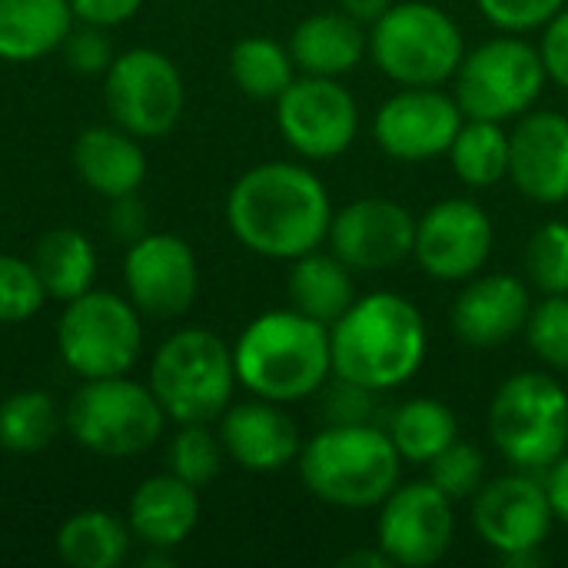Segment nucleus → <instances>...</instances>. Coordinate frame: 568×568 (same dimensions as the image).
Returning a JSON list of instances; mask_svg holds the SVG:
<instances>
[{
  "mask_svg": "<svg viewBox=\"0 0 568 568\" xmlns=\"http://www.w3.org/2000/svg\"><path fill=\"white\" fill-rule=\"evenodd\" d=\"M326 183L303 163L266 160L250 166L226 196L233 236L263 260L293 263L326 243L333 223Z\"/></svg>",
  "mask_w": 568,
  "mask_h": 568,
  "instance_id": "nucleus-1",
  "label": "nucleus"
},
{
  "mask_svg": "<svg viewBox=\"0 0 568 568\" xmlns=\"http://www.w3.org/2000/svg\"><path fill=\"white\" fill-rule=\"evenodd\" d=\"M426 320L413 300L393 290L356 296L329 326L333 376L389 393L409 383L426 359Z\"/></svg>",
  "mask_w": 568,
  "mask_h": 568,
  "instance_id": "nucleus-2",
  "label": "nucleus"
},
{
  "mask_svg": "<svg viewBox=\"0 0 568 568\" xmlns=\"http://www.w3.org/2000/svg\"><path fill=\"white\" fill-rule=\"evenodd\" d=\"M236 379L250 396L303 403L333 379L329 326L300 310H270L243 326L233 343Z\"/></svg>",
  "mask_w": 568,
  "mask_h": 568,
  "instance_id": "nucleus-3",
  "label": "nucleus"
},
{
  "mask_svg": "<svg viewBox=\"0 0 568 568\" xmlns=\"http://www.w3.org/2000/svg\"><path fill=\"white\" fill-rule=\"evenodd\" d=\"M300 479L326 506L379 509L399 486L403 456L383 426H323L300 449Z\"/></svg>",
  "mask_w": 568,
  "mask_h": 568,
  "instance_id": "nucleus-4",
  "label": "nucleus"
},
{
  "mask_svg": "<svg viewBox=\"0 0 568 568\" xmlns=\"http://www.w3.org/2000/svg\"><path fill=\"white\" fill-rule=\"evenodd\" d=\"M240 379L233 346L203 326L170 333L150 363V389L160 399L166 419L213 423L233 403Z\"/></svg>",
  "mask_w": 568,
  "mask_h": 568,
  "instance_id": "nucleus-5",
  "label": "nucleus"
},
{
  "mask_svg": "<svg viewBox=\"0 0 568 568\" xmlns=\"http://www.w3.org/2000/svg\"><path fill=\"white\" fill-rule=\"evenodd\" d=\"M489 439L523 473H546L568 453V389L549 373L509 376L489 403Z\"/></svg>",
  "mask_w": 568,
  "mask_h": 568,
  "instance_id": "nucleus-6",
  "label": "nucleus"
},
{
  "mask_svg": "<svg viewBox=\"0 0 568 568\" xmlns=\"http://www.w3.org/2000/svg\"><path fill=\"white\" fill-rule=\"evenodd\" d=\"M63 426L93 456L130 459L150 453L166 426V413L150 383L123 376L83 379L63 409Z\"/></svg>",
  "mask_w": 568,
  "mask_h": 568,
  "instance_id": "nucleus-7",
  "label": "nucleus"
},
{
  "mask_svg": "<svg viewBox=\"0 0 568 568\" xmlns=\"http://www.w3.org/2000/svg\"><path fill=\"white\" fill-rule=\"evenodd\" d=\"M369 57L399 87H443L456 77L466 40L443 7L403 0L369 23Z\"/></svg>",
  "mask_w": 568,
  "mask_h": 568,
  "instance_id": "nucleus-8",
  "label": "nucleus"
},
{
  "mask_svg": "<svg viewBox=\"0 0 568 568\" xmlns=\"http://www.w3.org/2000/svg\"><path fill=\"white\" fill-rule=\"evenodd\" d=\"M549 83L542 53L523 33H506L469 50L453 77V97L469 120L509 123L536 110Z\"/></svg>",
  "mask_w": 568,
  "mask_h": 568,
  "instance_id": "nucleus-9",
  "label": "nucleus"
},
{
  "mask_svg": "<svg viewBox=\"0 0 568 568\" xmlns=\"http://www.w3.org/2000/svg\"><path fill=\"white\" fill-rule=\"evenodd\" d=\"M57 353L80 379L123 376L143 353V313L113 290H87L63 303L57 320Z\"/></svg>",
  "mask_w": 568,
  "mask_h": 568,
  "instance_id": "nucleus-10",
  "label": "nucleus"
},
{
  "mask_svg": "<svg viewBox=\"0 0 568 568\" xmlns=\"http://www.w3.org/2000/svg\"><path fill=\"white\" fill-rule=\"evenodd\" d=\"M103 103L113 123L126 133L140 140L166 136L186 106L183 73L153 47L123 50L103 73Z\"/></svg>",
  "mask_w": 568,
  "mask_h": 568,
  "instance_id": "nucleus-11",
  "label": "nucleus"
},
{
  "mask_svg": "<svg viewBox=\"0 0 568 568\" xmlns=\"http://www.w3.org/2000/svg\"><path fill=\"white\" fill-rule=\"evenodd\" d=\"M556 513L532 473H509L499 479H486V486L473 496V529L476 536L503 556L506 566L539 562V552L552 532Z\"/></svg>",
  "mask_w": 568,
  "mask_h": 568,
  "instance_id": "nucleus-12",
  "label": "nucleus"
},
{
  "mask_svg": "<svg viewBox=\"0 0 568 568\" xmlns=\"http://www.w3.org/2000/svg\"><path fill=\"white\" fill-rule=\"evenodd\" d=\"M276 126L303 160H336L359 133V103L339 77H296L276 100Z\"/></svg>",
  "mask_w": 568,
  "mask_h": 568,
  "instance_id": "nucleus-13",
  "label": "nucleus"
},
{
  "mask_svg": "<svg viewBox=\"0 0 568 568\" xmlns=\"http://www.w3.org/2000/svg\"><path fill=\"white\" fill-rule=\"evenodd\" d=\"M453 506L456 503L429 479L399 483L379 506L376 546L393 566L429 568L443 562L456 536Z\"/></svg>",
  "mask_w": 568,
  "mask_h": 568,
  "instance_id": "nucleus-14",
  "label": "nucleus"
},
{
  "mask_svg": "<svg viewBox=\"0 0 568 568\" xmlns=\"http://www.w3.org/2000/svg\"><path fill=\"white\" fill-rule=\"evenodd\" d=\"M493 243V216L476 200L449 196L433 203L423 216H416L413 260L429 280L466 283L486 270Z\"/></svg>",
  "mask_w": 568,
  "mask_h": 568,
  "instance_id": "nucleus-15",
  "label": "nucleus"
},
{
  "mask_svg": "<svg viewBox=\"0 0 568 568\" xmlns=\"http://www.w3.org/2000/svg\"><path fill=\"white\" fill-rule=\"evenodd\" d=\"M123 290L143 316H183L200 293V263L193 246L176 233H143L126 246Z\"/></svg>",
  "mask_w": 568,
  "mask_h": 568,
  "instance_id": "nucleus-16",
  "label": "nucleus"
},
{
  "mask_svg": "<svg viewBox=\"0 0 568 568\" xmlns=\"http://www.w3.org/2000/svg\"><path fill=\"white\" fill-rule=\"evenodd\" d=\"M466 113L453 93L439 87H403L373 116L376 146L399 163H426L446 156Z\"/></svg>",
  "mask_w": 568,
  "mask_h": 568,
  "instance_id": "nucleus-17",
  "label": "nucleus"
},
{
  "mask_svg": "<svg viewBox=\"0 0 568 568\" xmlns=\"http://www.w3.org/2000/svg\"><path fill=\"white\" fill-rule=\"evenodd\" d=\"M326 243L353 273L393 270L413 256L416 216L399 200L359 196L333 213Z\"/></svg>",
  "mask_w": 568,
  "mask_h": 568,
  "instance_id": "nucleus-18",
  "label": "nucleus"
},
{
  "mask_svg": "<svg viewBox=\"0 0 568 568\" xmlns=\"http://www.w3.org/2000/svg\"><path fill=\"white\" fill-rule=\"evenodd\" d=\"M532 293L513 273H476L453 300V333L473 349H496L526 333L532 316Z\"/></svg>",
  "mask_w": 568,
  "mask_h": 568,
  "instance_id": "nucleus-19",
  "label": "nucleus"
},
{
  "mask_svg": "<svg viewBox=\"0 0 568 568\" xmlns=\"http://www.w3.org/2000/svg\"><path fill=\"white\" fill-rule=\"evenodd\" d=\"M509 180L542 206L568 203V116L529 110L509 130Z\"/></svg>",
  "mask_w": 568,
  "mask_h": 568,
  "instance_id": "nucleus-20",
  "label": "nucleus"
},
{
  "mask_svg": "<svg viewBox=\"0 0 568 568\" xmlns=\"http://www.w3.org/2000/svg\"><path fill=\"white\" fill-rule=\"evenodd\" d=\"M220 443L226 459L246 473H280L300 459L303 439L296 419L273 399L230 403L220 416Z\"/></svg>",
  "mask_w": 568,
  "mask_h": 568,
  "instance_id": "nucleus-21",
  "label": "nucleus"
},
{
  "mask_svg": "<svg viewBox=\"0 0 568 568\" xmlns=\"http://www.w3.org/2000/svg\"><path fill=\"white\" fill-rule=\"evenodd\" d=\"M126 523L140 546L173 552L193 536L200 523V489L183 483L170 469L150 476L133 489Z\"/></svg>",
  "mask_w": 568,
  "mask_h": 568,
  "instance_id": "nucleus-22",
  "label": "nucleus"
},
{
  "mask_svg": "<svg viewBox=\"0 0 568 568\" xmlns=\"http://www.w3.org/2000/svg\"><path fill=\"white\" fill-rule=\"evenodd\" d=\"M73 170L77 176L106 200L130 196L146 180V153L140 136L123 126H87L73 143Z\"/></svg>",
  "mask_w": 568,
  "mask_h": 568,
  "instance_id": "nucleus-23",
  "label": "nucleus"
},
{
  "mask_svg": "<svg viewBox=\"0 0 568 568\" xmlns=\"http://www.w3.org/2000/svg\"><path fill=\"white\" fill-rule=\"evenodd\" d=\"M290 53L300 73L343 77L369 53V30L343 10H323L303 17L290 33Z\"/></svg>",
  "mask_w": 568,
  "mask_h": 568,
  "instance_id": "nucleus-24",
  "label": "nucleus"
},
{
  "mask_svg": "<svg viewBox=\"0 0 568 568\" xmlns=\"http://www.w3.org/2000/svg\"><path fill=\"white\" fill-rule=\"evenodd\" d=\"M73 27L70 0H0V60L33 63L50 57Z\"/></svg>",
  "mask_w": 568,
  "mask_h": 568,
  "instance_id": "nucleus-25",
  "label": "nucleus"
},
{
  "mask_svg": "<svg viewBox=\"0 0 568 568\" xmlns=\"http://www.w3.org/2000/svg\"><path fill=\"white\" fill-rule=\"evenodd\" d=\"M286 293L293 310H300L303 316L323 326H333L356 303V280L353 270L333 250L323 253L320 246L293 260Z\"/></svg>",
  "mask_w": 568,
  "mask_h": 568,
  "instance_id": "nucleus-26",
  "label": "nucleus"
},
{
  "mask_svg": "<svg viewBox=\"0 0 568 568\" xmlns=\"http://www.w3.org/2000/svg\"><path fill=\"white\" fill-rule=\"evenodd\" d=\"M30 263L37 266L40 283L53 303H70V300L83 296L87 290H93L97 270H100L93 240L70 226L43 233L33 246Z\"/></svg>",
  "mask_w": 568,
  "mask_h": 568,
  "instance_id": "nucleus-27",
  "label": "nucleus"
},
{
  "mask_svg": "<svg viewBox=\"0 0 568 568\" xmlns=\"http://www.w3.org/2000/svg\"><path fill=\"white\" fill-rule=\"evenodd\" d=\"M130 523L110 509L73 513L57 529V556L70 568H116L130 559Z\"/></svg>",
  "mask_w": 568,
  "mask_h": 568,
  "instance_id": "nucleus-28",
  "label": "nucleus"
},
{
  "mask_svg": "<svg viewBox=\"0 0 568 568\" xmlns=\"http://www.w3.org/2000/svg\"><path fill=\"white\" fill-rule=\"evenodd\" d=\"M386 433H389L396 453L403 456V463L426 466L446 446H453L459 439V419L443 399L416 396L389 413Z\"/></svg>",
  "mask_w": 568,
  "mask_h": 568,
  "instance_id": "nucleus-29",
  "label": "nucleus"
},
{
  "mask_svg": "<svg viewBox=\"0 0 568 568\" xmlns=\"http://www.w3.org/2000/svg\"><path fill=\"white\" fill-rule=\"evenodd\" d=\"M446 156L459 183L473 190H489L509 176V130L506 123L466 116Z\"/></svg>",
  "mask_w": 568,
  "mask_h": 568,
  "instance_id": "nucleus-30",
  "label": "nucleus"
},
{
  "mask_svg": "<svg viewBox=\"0 0 568 568\" xmlns=\"http://www.w3.org/2000/svg\"><path fill=\"white\" fill-rule=\"evenodd\" d=\"M230 77L250 100L276 103L280 93L296 80V63L290 47L273 37L253 33L230 50Z\"/></svg>",
  "mask_w": 568,
  "mask_h": 568,
  "instance_id": "nucleus-31",
  "label": "nucleus"
},
{
  "mask_svg": "<svg viewBox=\"0 0 568 568\" xmlns=\"http://www.w3.org/2000/svg\"><path fill=\"white\" fill-rule=\"evenodd\" d=\"M63 426V409L43 389H20L0 403V446L17 456L47 449Z\"/></svg>",
  "mask_w": 568,
  "mask_h": 568,
  "instance_id": "nucleus-32",
  "label": "nucleus"
},
{
  "mask_svg": "<svg viewBox=\"0 0 568 568\" xmlns=\"http://www.w3.org/2000/svg\"><path fill=\"white\" fill-rule=\"evenodd\" d=\"M223 459H226V449L220 443V433L210 429V423H180V429L173 433L166 446L170 473L196 489L210 486L220 476Z\"/></svg>",
  "mask_w": 568,
  "mask_h": 568,
  "instance_id": "nucleus-33",
  "label": "nucleus"
},
{
  "mask_svg": "<svg viewBox=\"0 0 568 568\" xmlns=\"http://www.w3.org/2000/svg\"><path fill=\"white\" fill-rule=\"evenodd\" d=\"M526 276L542 296H568V223L549 220L529 236Z\"/></svg>",
  "mask_w": 568,
  "mask_h": 568,
  "instance_id": "nucleus-34",
  "label": "nucleus"
},
{
  "mask_svg": "<svg viewBox=\"0 0 568 568\" xmlns=\"http://www.w3.org/2000/svg\"><path fill=\"white\" fill-rule=\"evenodd\" d=\"M429 469V483L436 489H443L453 503H473V496L486 486V453L473 443L456 439L453 446H446L433 463H426Z\"/></svg>",
  "mask_w": 568,
  "mask_h": 568,
  "instance_id": "nucleus-35",
  "label": "nucleus"
},
{
  "mask_svg": "<svg viewBox=\"0 0 568 568\" xmlns=\"http://www.w3.org/2000/svg\"><path fill=\"white\" fill-rule=\"evenodd\" d=\"M47 290L30 260L0 253V323H27L47 306Z\"/></svg>",
  "mask_w": 568,
  "mask_h": 568,
  "instance_id": "nucleus-36",
  "label": "nucleus"
},
{
  "mask_svg": "<svg viewBox=\"0 0 568 568\" xmlns=\"http://www.w3.org/2000/svg\"><path fill=\"white\" fill-rule=\"evenodd\" d=\"M526 339L546 366L568 373V296H542L532 306Z\"/></svg>",
  "mask_w": 568,
  "mask_h": 568,
  "instance_id": "nucleus-37",
  "label": "nucleus"
},
{
  "mask_svg": "<svg viewBox=\"0 0 568 568\" xmlns=\"http://www.w3.org/2000/svg\"><path fill=\"white\" fill-rule=\"evenodd\" d=\"M320 393H323V419H326V426H379L376 423V399L383 393L346 383L339 376H333Z\"/></svg>",
  "mask_w": 568,
  "mask_h": 568,
  "instance_id": "nucleus-38",
  "label": "nucleus"
},
{
  "mask_svg": "<svg viewBox=\"0 0 568 568\" xmlns=\"http://www.w3.org/2000/svg\"><path fill=\"white\" fill-rule=\"evenodd\" d=\"M568 0H476L479 13L503 33L542 30Z\"/></svg>",
  "mask_w": 568,
  "mask_h": 568,
  "instance_id": "nucleus-39",
  "label": "nucleus"
},
{
  "mask_svg": "<svg viewBox=\"0 0 568 568\" xmlns=\"http://www.w3.org/2000/svg\"><path fill=\"white\" fill-rule=\"evenodd\" d=\"M60 50H63L70 70H77L83 77H103L106 67L116 57L106 33H103V27H90V23H77Z\"/></svg>",
  "mask_w": 568,
  "mask_h": 568,
  "instance_id": "nucleus-40",
  "label": "nucleus"
},
{
  "mask_svg": "<svg viewBox=\"0 0 568 568\" xmlns=\"http://www.w3.org/2000/svg\"><path fill=\"white\" fill-rule=\"evenodd\" d=\"M539 53H542L549 80L568 90V3L542 27Z\"/></svg>",
  "mask_w": 568,
  "mask_h": 568,
  "instance_id": "nucleus-41",
  "label": "nucleus"
},
{
  "mask_svg": "<svg viewBox=\"0 0 568 568\" xmlns=\"http://www.w3.org/2000/svg\"><path fill=\"white\" fill-rule=\"evenodd\" d=\"M140 7H143V0H70L77 23H90V27H103V30L133 20L140 13Z\"/></svg>",
  "mask_w": 568,
  "mask_h": 568,
  "instance_id": "nucleus-42",
  "label": "nucleus"
},
{
  "mask_svg": "<svg viewBox=\"0 0 568 568\" xmlns=\"http://www.w3.org/2000/svg\"><path fill=\"white\" fill-rule=\"evenodd\" d=\"M110 203H113V206H110V230H113L116 240H123V243L130 246L133 240H140L143 233H150V230H146V206L140 203L136 193L116 196V200H110Z\"/></svg>",
  "mask_w": 568,
  "mask_h": 568,
  "instance_id": "nucleus-43",
  "label": "nucleus"
},
{
  "mask_svg": "<svg viewBox=\"0 0 568 568\" xmlns=\"http://www.w3.org/2000/svg\"><path fill=\"white\" fill-rule=\"evenodd\" d=\"M546 493H549V503H552V513H556V523H566L568 526V453H562L549 469H546Z\"/></svg>",
  "mask_w": 568,
  "mask_h": 568,
  "instance_id": "nucleus-44",
  "label": "nucleus"
},
{
  "mask_svg": "<svg viewBox=\"0 0 568 568\" xmlns=\"http://www.w3.org/2000/svg\"><path fill=\"white\" fill-rule=\"evenodd\" d=\"M343 13L356 17L359 23H376L396 0H336Z\"/></svg>",
  "mask_w": 568,
  "mask_h": 568,
  "instance_id": "nucleus-45",
  "label": "nucleus"
},
{
  "mask_svg": "<svg viewBox=\"0 0 568 568\" xmlns=\"http://www.w3.org/2000/svg\"><path fill=\"white\" fill-rule=\"evenodd\" d=\"M389 568L393 562L386 559V552L379 549V546H373V549H359V552H349L346 559H343V568Z\"/></svg>",
  "mask_w": 568,
  "mask_h": 568,
  "instance_id": "nucleus-46",
  "label": "nucleus"
}]
</instances>
